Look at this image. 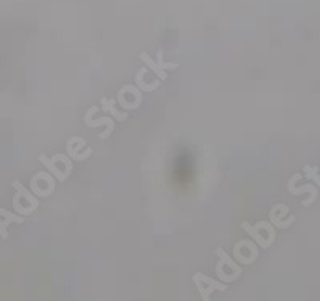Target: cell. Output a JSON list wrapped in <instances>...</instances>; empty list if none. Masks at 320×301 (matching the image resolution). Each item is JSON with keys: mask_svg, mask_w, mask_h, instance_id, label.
Instances as JSON below:
<instances>
[{"mask_svg": "<svg viewBox=\"0 0 320 301\" xmlns=\"http://www.w3.org/2000/svg\"><path fill=\"white\" fill-rule=\"evenodd\" d=\"M40 162L47 167V170L55 176L59 183L66 181L71 173H72V159L68 154H56L51 159H48L47 155H40Z\"/></svg>", "mask_w": 320, "mask_h": 301, "instance_id": "1", "label": "cell"}, {"mask_svg": "<svg viewBox=\"0 0 320 301\" xmlns=\"http://www.w3.org/2000/svg\"><path fill=\"white\" fill-rule=\"evenodd\" d=\"M192 282L196 284L197 290H198V295H200V298L203 301H208L211 293L213 292H227V285L226 282H221V280H216V279H211L208 276H205L202 273H196L192 276Z\"/></svg>", "mask_w": 320, "mask_h": 301, "instance_id": "2", "label": "cell"}, {"mask_svg": "<svg viewBox=\"0 0 320 301\" xmlns=\"http://www.w3.org/2000/svg\"><path fill=\"white\" fill-rule=\"evenodd\" d=\"M235 261L242 264H253L258 258V245L255 240H239L234 247Z\"/></svg>", "mask_w": 320, "mask_h": 301, "instance_id": "3", "label": "cell"}, {"mask_svg": "<svg viewBox=\"0 0 320 301\" xmlns=\"http://www.w3.org/2000/svg\"><path fill=\"white\" fill-rule=\"evenodd\" d=\"M271 225V223H266V221H258L255 226H250V223H246V221H244L242 223V229L248 234V236L255 240L256 242V245L258 247H261V249L264 250V249H269L271 245L274 244V237H271V236H264L263 234V231L266 229Z\"/></svg>", "mask_w": 320, "mask_h": 301, "instance_id": "4", "label": "cell"}, {"mask_svg": "<svg viewBox=\"0 0 320 301\" xmlns=\"http://www.w3.org/2000/svg\"><path fill=\"white\" fill-rule=\"evenodd\" d=\"M85 146H87V141L83 140V138L72 136L71 140L68 141V144H66V150H68V155L72 160L82 162V160H85V159L90 157V155H92V149H90V148H87L83 152H80V150Z\"/></svg>", "mask_w": 320, "mask_h": 301, "instance_id": "5", "label": "cell"}, {"mask_svg": "<svg viewBox=\"0 0 320 301\" xmlns=\"http://www.w3.org/2000/svg\"><path fill=\"white\" fill-rule=\"evenodd\" d=\"M98 109H99V107H96V106L90 107V109L85 112L83 122H85L87 127H92V128L93 127H99V125H106V130L99 135L101 140H106V138H109L112 135V131H114V119L112 117H101L98 120H92V114H95Z\"/></svg>", "mask_w": 320, "mask_h": 301, "instance_id": "6", "label": "cell"}, {"mask_svg": "<svg viewBox=\"0 0 320 301\" xmlns=\"http://www.w3.org/2000/svg\"><path fill=\"white\" fill-rule=\"evenodd\" d=\"M299 178H301V175L298 173V175H295V176H293L292 179H290V181H288V192H292V194H295V196L303 194V192H309L311 197L307 199V201L303 202V205H304V207H309L311 203H312L314 201H316V197H317V189L314 188V184H306V186H303V188H295V183H296Z\"/></svg>", "mask_w": 320, "mask_h": 301, "instance_id": "7", "label": "cell"}, {"mask_svg": "<svg viewBox=\"0 0 320 301\" xmlns=\"http://www.w3.org/2000/svg\"><path fill=\"white\" fill-rule=\"evenodd\" d=\"M283 215H288V207H285V205H283V208H282V215L280 216H277V208L275 207L269 212L271 223H272L275 227H279V229H285V227H290V226H292V223L295 221L293 216H290L288 220H282Z\"/></svg>", "mask_w": 320, "mask_h": 301, "instance_id": "8", "label": "cell"}, {"mask_svg": "<svg viewBox=\"0 0 320 301\" xmlns=\"http://www.w3.org/2000/svg\"><path fill=\"white\" fill-rule=\"evenodd\" d=\"M101 109L104 111V112H109L111 116L119 120V122H123V120H126V117H128V114L126 112H122V111H119L117 107H116V101L114 100H109V98H101Z\"/></svg>", "mask_w": 320, "mask_h": 301, "instance_id": "9", "label": "cell"}, {"mask_svg": "<svg viewBox=\"0 0 320 301\" xmlns=\"http://www.w3.org/2000/svg\"><path fill=\"white\" fill-rule=\"evenodd\" d=\"M146 72H148V66L136 72V87L140 88L141 92H154V90H157V88L160 87L162 82H160V79H159V80H154L152 83H146V82H144V79H143Z\"/></svg>", "mask_w": 320, "mask_h": 301, "instance_id": "10", "label": "cell"}, {"mask_svg": "<svg viewBox=\"0 0 320 301\" xmlns=\"http://www.w3.org/2000/svg\"><path fill=\"white\" fill-rule=\"evenodd\" d=\"M140 58H141V61L148 66V69H150L154 72V74L159 77V79L164 82V80H167V77H168V74H167V71H164V69H160L159 66H157V63L154 61V59H150V56L148 55V53H141L140 55Z\"/></svg>", "mask_w": 320, "mask_h": 301, "instance_id": "11", "label": "cell"}, {"mask_svg": "<svg viewBox=\"0 0 320 301\" xmlns=\"http://www.w3.org/2000/svg\"><path fill=\"white\" fill-rule=\"evenodd\" d=\"M215 273H216V277H218V280L226 282V284H229V282H235V280L240 277V276H242V274H237V273L226 274V273H224V263H222V260H220L218 264H216Z\"/></svg>", "mask_w": 320, "mask_h": 301, "instance_id": "12", "label": "cell"}, {"mask_svg": "<svg viewBox=\"0 0 320 301\" xmlns=\"http://www.w3.org/2000/svg\"><path fill=\"white\" fill-rule=\"evenodd\" d=\"M215 253L220 256V260H222V263H224L226 266H229V268H231V271H232V273L242 274V268H240L239 264H237V261H235V260H232V258L229 256V255L226 253V251L221 249V247H218V249H215Z\"/></svg>", "mask_w": 320, "mask_h": 301, "instance_id": "13", "label": "cell"}, {"mask_svg": "<svg viewBox=\"0 0 320 301\" xmlns=\"http://www.w3.org/2000/svg\"><path fill=\"white\" fill-rule=\"evenodd\" d=\"M155 63H157V66H159L160 69H164V71H174V69L179 68L178 63H167V61H165V59H164V50H162V48H160L159 51H157Z\"/></svg>", "mask_w": 320, "mask_h": 301, "instance_id": "14", "label": "cell"}, {"mask_svg": "<svg viewBox=\"0 0 320 301\" xmlns=\"http://www.w3.org/2000/svg\"><path fill=\"white\" fill-rule=\"evenodd\" d=\"M304 172H306V178L314 179V181H316L320 186V176H319V173H317V168H312L309 165H306L304 167Z\"/></svg>", "mask_w": 320, "mask_h": 301, "instance_id": "15", "label": "cell"}]
</instances>
